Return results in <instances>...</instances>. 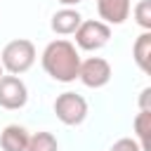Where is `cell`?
<instances>
[{
    "mask_svg": "<svg viewBox=\"0 0 151 151\" xmlns=\"http://www.w3.org/2000/svg\"><path fill=\"white\" fill-rule=\"evenodd\" d=\"M42 68L59 83H73L80 71V54L68 40H52L42 52Z\"/></svg>",
    "mask_w": 151,
    "mask_h": 151,
    "instance_id": "6da1fadb",
    "label": "cell"
},
{
    "mask_svg": "<svg viewBox=\"0 0 151 151\" xmlns=\"http://www.w3.org/2000/svg\"><path fill=\"white\" fill-rule=\"evenodd\" d=\"M35 61V47L31 40H12L5 45L2 54H0V64H2V71H9L12 76H19V73H26Z\"/></svg>",
    "mask_w": 151,
    "mask_h": 151,
    "instance_id": "7a4b0ae2",
    "label": "cell"
},
{
    "mask_svg": "<svg viewBox=\"0 0 151 151\" xmlns=\"http://www.w3.org/2000/svg\"><path fill=\"white\" fill-rule=\"evenodd\" d=\"M54 113L64 125H80L87 118V101L76 92H61L54 99Z\"/></svg>",
    "mask_w": 151,
    "mask_h": 151,
    "instance_id": "3957f363",
    "label": "cell"
},
{
    "mask_svg": "<svg viewBox=\"0 0 151 151\" xmlns=\"http://www.w3.org/2000/svg\"><path fill=\"white\" fill-rule=\"evenodd\" d=\"M111 38V28L104 21H80L78 31H76V42L80 50H99L109 42Z\"/></svg>",
    "mask_w": 151,
    "mask_h": 151,
    "instance_id": "277c9868",
    "label": "cell"
},
{
    "mask_svg": "<svg viewBox=\"0 0 151 151\" xmlns=\"http://www.w3.org/2000/svg\"><path fill=\"white\" fill-rule=\"evenodd\" d=\"M78 78L85 87H104L109 80H111V66L106 59L101 57H90L85 61H80V71H78Z\"/></svg>",
    "mask_w": 151,
    "mask_h": 151,
    "instance_id": "5b68a950",
    "label": "cell"
},
{
    "mask_svg": "<svg viewBox=\"0 0 151 151\" xmlns=\"http://www.w3.org/2000/svg\"><path fill=\"white\" fill-rule=\"evenodd\" d=\"M28 101V90L19 76H2L0 78V106L7 111H17Z\"/></svg>",
    "mask_w": 151,
    "mask_h": 151,
    "instance_id": "8992f818",
    "label": "cell"
},
{
    "mask_svg": "<svg viewBox=\"0 0 151 151\" xmlns=\"http://www.w3.org/2000/svg\"><path fill=\"white\" fill-rule=\"evenodd\" d=\"M132 0H97V12L104 19V24H123L130 17Z\"/></svg>",
    "mask_w": 151,
    "mask_h": 151,
    "instance_id": "52a82bcc",
    "label": "cell"
},
{
    "mask_svg": "<svg viewBox=\"0 0 151 151\" xmlns=\"http://www.w3.org/2000/svg\"><path fill=\"white\" fill-rule=\"evenodd\" d=\"M80 21H83V17H80L76 9L64 7V9L54 12V17H52V24H50V26H52V31H54V33H59V35H71V33H76V31H78Z\"/></svg>",
    "mask_w": 151,
    "mask_h": 151,
    "instance_id": "ba28073f",
    "label": "cell"
},
{
    "mask_svg": "<svg viewBox=\"0 0 151 151\" xmlns=\"http://www.w3.org/2000/svg\"><path fill=\"white\" fill-rule=\"evenodd\" d=\"M28 132L21 127V125H7L0 134V146L5 151H26V144H28Z\"/></svg>",
    "mask_w": 151,
    "mask_h": 151,
    "instance_id": "9c48e42d",
    "label": "cell"
},
{
    "mask_svg": "<svg viewBox=\"0 0 151 151\" xmlns=\"http://www.w3.org/2000/svg\"><path fill=\"white\" fill-rule=\"evenodd\" d=\"M134 132H137V144L142 151H151V109H139L134 118Z\"/></svg>",
    "mask_w": 151,
    "mask_h": 151,
    "instance_id": "30bf717a",
    "label": "cell"
},
{
    "mask_svg": "<svg viewBox=\"0 0 151 151\" xmlns=\"http://www.w3.org/2000/svg\"><path fill=\"white\" fill-rule=\"evenodd\" d=\"M132 54H134L137 66H139L144 73H149V71H151V64H149V59H151V33H149V31H144V33L134 40Z\"/></svg>",
    "mask_w": 151,
    "mask_h": 151,
    "instance_id": "8fae6325",
    "label": "cell"
},
{
    "mask_svg": "<svg viewBox=\"0 0 151 151\" xmlns=\"http://www.w3.org/2000/svg\"><path fill=\"white\" fill-rule=\"evenodd\" d=\"M26 151H59V144L52 132H35L28 137Z\"/></svg>",
    "mask_w": 151,
    "mask_h": 151,
    "instance_id": "7c38bea8",
    "label": "cell"
},
{
    "mask_svg": "<svg viewBox=\"0 0 151 151\" xmlns=\"http://www.w3.org/2000/svg\"><path fill=\"white\" fill-rule=\"evenodd\" d=\"M134 21H137L144 31L151 28V0H142V2L134 7Z\"/></svg>",
    "mask_w": 151,
    "mask_h": 151,
    "instance_id": "4fadbf2b",
    "label": "cell"
},
{
    "mask_svg": "<svg viewBox=\"0 0 151 151\" xmlns=\"http://www.w3.org/2000/svg\"><path fill=\"white\" fill-rule=\"evenodd\" d=\"M111 151H142V149H139V144H137L134 139L123 137V139H118V142L111 146Z\"/></svg>",
    "mask_w": 151,
    "mask_h": 151,
    "instance_id": "5bb4252c",
    "label": "cell"
},
{
    "mask_svg": "<svg viewBox=\"0 0 151 151\" xmlns=\"http://www.w3.org/2000/svg\"><path fill=\"white\" fill-rule=\"evenodd\" d=\"M149 97H151V87H144V90H142V97H139L142 109H149Z\"/></svg>",
    "mask_w": 151,
    "mask_h": 151,
    "instance_id": "9a60e30c",
    "label": "cell"
},
{
    "mask_svg": "<svg viewBox=\"0 0 151 151\" xmlns=\"http://www.w3.org/2000/svg\"><path fill=\"white\" fill-rule=\"evenodd\" d=\"M61 5H66V7H71V5H78V2H83V0H59Z\"/></svg>",
    "mask_w": 151,
    "mask_h": 151,
    "instance_id": "2e32d148",
    "label": "cell"
},
{
    "mask_svg": "<svg viewBox=\"0 0 151 151\" xmlns=\"http://www.w3.org/2000/svg\"><path fill=\"white\" fill-rule=\"evenodd\" d=\"M0 78H2V64H0Z\"/></svg>",
    "mask_w": 151,
    "mask_h": 151,
    "instance_id": "e0dca14e",
    "label": "cell"
}]
</instances>
